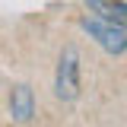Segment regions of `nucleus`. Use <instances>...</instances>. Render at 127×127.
Segmentation results:
<instances>
[{"label":"nucleus","mask_w":127,"mask_h":127,"mask_svg":"<svg viewBox=\"0 0 127 127\" xmlns=\"http://www.w3.org/2000/svg\"><path fill=\"white\" fill-rule=\"evenodd\" d=\"M10 114H13L16 124H29L32 114H35V95L29 86H16L10 95Z\"/></svg>","instance_id":"7ed1b4c3"},{"label":"nucleus","mask_w":127,"mask_h":127,"mask_svg":"<svg viewBox=\"0 0 127 127\" xmlns=\"http://www.w3.org/2000/svg\"><path fill=\"white\" fill-rule=\"evenodd\" d=\"M54 95L61 102H76L79 98V51L67 45L57 61V73H54Z\"/></svg>","instance_id":"f03ea898"},{"label":"nucleus","mask_w":127,"mask_h":127,"mask_svg":"<svg viewBox=\"0 0 127 127\" xmlns=\"http://www.w3.org/2000/svg\"><path fill=\"white\" fill-rule=\"evenodd\" d=\"M83 29L92 35L108 54H127V26L121 19H105V16H86Z\"/></svg>","instance_id":"f257e3e1"}]
</instances>
